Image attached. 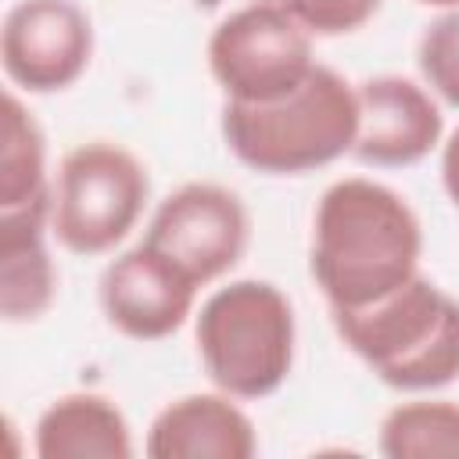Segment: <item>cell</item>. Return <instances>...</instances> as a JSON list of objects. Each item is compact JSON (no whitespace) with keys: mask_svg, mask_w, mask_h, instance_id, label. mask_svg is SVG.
Returning a JSON list of instances; mask_svg holds the SVG:
<instances>
[{"mask_svg":"<svg viewBox=\"0 0 459 459\" xmlns=\"http://www.w3.org/2000/svg\"><path fill=\"white\" fill-rule=\"evenodd\" d=\"M423 226L387 183L344 176L312 212L308 273L330 312L366 308L420 273Z\"/></svg>","mask_w":459,"mask_h":459,"instance_id":"1","label":"cell"},{"mask_svg":"<svg viewBox=\"0 0 459 459\" xmlns=\"http://www.w3.org/2000/svg\"><path fill=\"white\" fill-rule=\"evenodd\" d=\"M330 319L341 344L391 391L434 394L459 380V298L423 273Z\"/></svg>","mask_w":459,"mask_h":459,"instance_id":"2","label":"cell"},{"mask_svg":"<svg viewBox=\"0 0 459 459\" xmlns=\"http://www.w3.org/2000/svg\"><path fill=\"white\" fill-rule=\"evenodd\" d=\"M230 154L262 176H305L351 154L359 136L355 86L316 65L312 75L273 104L222 100L219 118Z\"/></svg>","mask_w":459,"mask_h":459,"instance_id":"3","label":"cell"},{"mask_svg":"<svg viewBox=\"0 0 459 459\" xmlns=\"http://www.w3.org/2000/svg\"><path fill=\"white\" fill-rule=\"evenodd\" d=\"M194 344L212 387L237 402H262L294 369V305L269 280H230L194 312Z\"/></svg>","mask_w":459,"mask_h":459,"instance_id":"4","label":"cell"},{"mask_svg":"<svg viewBox=\"0 0 459 459\" xmlns=\"http://www.w3.org/2000/svg\"><path fill=\"white\" fill-rule=\"evenodd\" d=\"M147 197V165L129 147L115 140H86L57 165L50 233L72 255H108L136 230Z\"/></svg>","mask_w":459,"mask_h":459,"instance_id":"5","label":"cell"},{"mask_svg":"<svg viewBox=\"0 0 459 459\" xmlns=\"http://www.w3.org/2000/svg\"><path fill=\"white\" fill-rule=\"evenodd\" d=\"M204 57L233 104H273L294 93L319 65L312 36L283 11L255 0L215 22Z\"/></svg>","mask_w":459,"mask_h":459,"instance_id":"6","label":"cell"},{"mask_svg":"<svg viewBox=\"0 0 459 459\" xmlns=\"http://www.w3.org/2000/svg\"><path fill=\"white\" fill-rule=\"evenodd\" d=\"M143 240L176 262L197 287H208L244 258L251 215L237 190L194 179L158 201Z\"/></svg>","mask_w":459,"mask_h":459,"instance_id":"7","label":"cell"},{"mask_svg":"<svg viewBox=\"0 0 459 459\" xmlns=\"http://www.w3.org/2000/svg\"><path fill=\"white\" fill-rule=\"evenodd\" d=\"M93 61V22L75 0H14L0 25L11 90L36 97L75 86Z\"/></svg>","mask_w":459,"mask_h":459,"instance_id":"8","label":"cell"},{"mask_svg":"<svg viewBox=\"0 0 459 459\" xmlns=\"http://www.w3.org/2000/svg\"><path fill=\"white\" fill-rule=\"evenodd\" d=\"M197 290L201 287L147 240L115 255L97 283L108 326L140 344L172 337L194 316Z\"/></svg>","mask_w":459,"mask_h":459,"instance_id":"9","label":"cell"},{"mask_svg":"<svg viewBox=\"0 0 459 459\" xmlns=\"http://www.w3.org/2000/svg\"><path fill=\"white\" fill-rule=\"evenodd\" d=\"M359 93V136L351 154L373 169H409L445 140L441 100L409 75H369Z\"/></svg>","mask_w":459,"mask_h":459,"instance_id":"10","label":"cell"},{"mask_svg":"<svg viewBox=\"0 0 459 459\" xmlns=\"http://www.w3.org/2000/svg\"><path fill=\"white\" fill-rule=\"evenodd\" d=\"M151 459H251L258 452L255 420L226 391L172 398L147 427Z\"/></svg>","mask_w":459,"mask_h":459,"instance_id":"11","label":"cell"},{"mask_svg":"<svg viewBox=\"0 0 459 459\" xmlns=\"http://www.w3.org/2000/svg\"><path fill=\"white\" fill-rule=\"evenodd\" d=\"M50 204L0 212V312L7 323H32L57 298V265L47 247Z\"/></svg>","mask_w":459,"mask_h":459,"instance_id":"12","label":"cell"},{"mask_svg":"<svg viewBox=\"0 0 459 459\" xmlns=\"http://www.w3.org/2000/svg\"><path fill=\"white\" fill-rule=\"evenodd\" d=\"M39 459H129L133 430L126 412L97 391H72L54 398L32 430Z\"/></svg>","mask_w":459,"mask_h":459,"instance_id":"13","label":"cell"},{"mask_svg":"<svg viewBox=\"0 0 459 459\" xmlns=\"http://www.w3.org/2000/svg\"><path fill=\"white\" fill-rule=\"evenodd\" d=\"M54 179L47 176V136L36 115L14 90L4 93V143H0V212L50 204Z\"/></svg>","mask_w":459,"mask_h":459,"instance_id":"14","label":"cell"},{"mask_svg":"<svg viewBox=\"0 0 459 459\" xmlns=\"http://www.w3.org/2000/svg\"><path fill=\"white\" fill-rule=\"evenodd\" d=\"M387 459H459V405L445 398H412L387 409L377 437Z\"/></svg>","mask_w":459,"mask_h":459,"instance_id":"15","label":"cell"},{"mask_svg":"<svg viewBox=\"0 0 459 459\" xmlns=\"http://www.w3.org/2000/svg\"><path fill=\"white\" fill-rule=\"evenodd\" d=\"M416 65L423 86L448 108L459 111V7L441 11L416 43Z\"/></svg>","mask_w":459,"mask_h":459,"instance_id":"16","label":"cell"},{"mask_svg":"<svg viewBox=\"0 0 459 459\" xmlns=\"http://www.w3.org/2000/svg\"><path fill=\"white\" fill-rule=\"evenodd\" d=\"M255 4H269V7L283 11L312 39H319V36L330 39V36L359 32L384 7V0H255Z\"/></svg>","mask_w":459,"mask_h":459,"instance_id":"17","label":"cell"},{"mask_svg":"<svg viewBox=\"0 0 459 459\" xmlns=\"http://www.w3.org/2000/svg\"><path fill=\"white\" fill-rule=\"evenodd\" d=\"M441 186L452 208H459V126L441 140Z\"/></svg>","mask_w":459,"mask_h":459,"instance_id":"18","label":"cell"},{"mask_svg":"<svg viewBox=\"0 0 459 459\" xmlns=\"http://www.w3.org/2000/svg\"><path fill=\"white\" fill-rule=\"evenodd\" d=\"M423 7H437V11H448V7H459V0H416Z\"/></svg>","mask_w":459,"mask_h":459,"instance_id":"19","label":"cell"}]
</instances>
